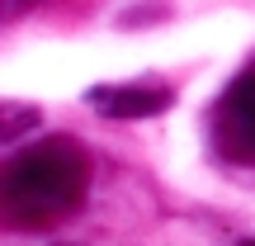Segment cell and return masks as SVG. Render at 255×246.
<instances>
[{
    "label": "cell",
    "mask_w": 255,
    "mask_h": 246,
    "mask_svg": "<svg viewBox=\"0 0 255 246\" xmlns=\"http://www.w3.org/2000/svg\"><path fill=\"white\" fill-rule=\"evenodd\" d=\"M213 147L232 166H255V62L213 104Z\"/></svg>",
    "instance_id": "7a4b0ae2"
},
{
    "label": "cell",
    "mask_w": 255,
    "mask_h": 246,
    "mask_svg": "<svg viewBox=\"0 0 255 246\" xmlns=\"http://www.w3.org/2000/svg\"><path fill=\"white\" fill-rule=\"evenodd\" d=\"M90 156L76 137L57 133L0 161V223L19 232H43L66 223L85 204Z\"/></svg>",
    "instance_id": "6da1fadb"
},
{
    "label": "cell",
    "mask_w": 255,
    "mask_h": 246,
    "mask_svg": "<svg viewBox=\"0 0 255 246\" xmlns=\"http://www.w3.org/2000/svg\"><path fill=\"white\" fill-rule=\"evenodd\" d=\"M33 0H5V9H28Z\"/></svg>",
    "instance_id": "5b68a950"
},
{
    "label": "cell",
    "mask_w": 255,
    "mask_h": 246,
    "mask_svg": "<svg viewBox=\"0 0 255 246\" xmlns=\"http://www.w3.org/2000/svg\"><path fill=\"white\" fill-rule=\"evenodd\" d=\"M170 85H156V81H132V85H100L90 90V104L109 119H146V114H161L170 109Z\"/></svg>",
    "instance_id": "3957f363"
},
{
    "label": "cell",
    "mask_w": 255,
    "mask_h": 246,
    "mask_svg": "<svg viewBox=\"0 0 255 246\" xmlns=\"http://www.w3.org/2000/svg\"><path fill=\"white\" fill-rule=\"evenodd\" d=\"M33 123H38V109H28V104H0V142L28 133Z\"/></svg>",
    "instance_id": "277c9868"
},
{
    "label": "cell",
    "mask_w": 255,
    "mask_h": 246,
    "mask_svg": "<svg viewBox=\"0 0 255 246\" xmlns=\"http://www.w3.org/2000/svg\"><path fill=\"white\" fill-rule=\"evenodd\" d=\"M246 246H255V242H246Z\"/></svg>",
    "instance_id": "8992f818"
}]
</instances>
